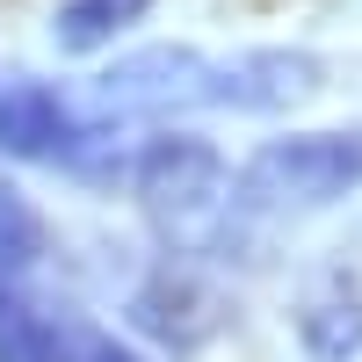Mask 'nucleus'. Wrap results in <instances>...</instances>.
I'll list each match as a JSON object with an SVG mask.
<instances>
[{
  "label": "nucleus",
  "mask_w": 362,
  "mask_h": 362,
  "mask_svg": "<svg viewBox=\"0 0 362 362\" xmlns=\"http://www.w3.org/2000/svg\"><path fill=\"white\" fill-rule=\"evenodd\" d=\"M138 326L145 334H160V341H174V348H196L203 334H210V297L196 290V283H153V290H138Z\"/></svg>",
  "instance_id": "obj_8"
},
{
  "label": "nucleus",
  "mask_w": 362,
  "mask_h": 362,
  "mask_svg": "<svg viewBox=\"0 0 362 362\" xmlns=\"http://www.w3.org/2000/svg\"><path fill=\"white\" fill-rule=\"evenodd\" d=\"M326 87V58L290 51V44H254L232 58H210L203 109H239V116H290Z\"/></svg>",
  "instance_id": "obj_3"
},
{
  "label": "nucleus",
  "mask_w": 362,
  "mask_h": 362,
  "mask_svg": "<svg viewBox=\"0 0 362 362\" xmlns=\"http://www.w3.org/2000/svg\"><path fill=\"white\" fill-rule=\"evenodd\" d=\"M80 362H153V355H145V348H131V341L95 334V341H80Z\"/></svg>",
  "instance_id": "obj_11"
},
{
  "label": "nucleus",
  "mask_w": 362,
  "mask_h": 362,
  "mask_svg": "<svg viewBox=\"0 0 362 362\" xmlns=\"http://www.w3.org/2000/svg\"><path fill=\"white\" fill-rule=\"evenodd\" d=\"M145 8H153V0H58L51 44L73 51V58H95V51H109L124 37L131 22H145Z\"/></svg>",
  "instance_id": "obj_7"
},
{
  "label": "nucleus",
  "mask_w": 362,
  "mask_h": 362,
  "mask_svg": "<svg viewBox=\"0 0 362 362\" xmlns=\"http://www.w3.org/2000/svg\"><path fill=\"white\" fill-rule=\"evenodd\" d=\"M203 80H210V58L196 44H153V51H131L95 80V102L102 116H145V124H167L181 109H203Z\"/></svg>",
  "instance_id": "obj_5"
},
{
  "label": "nucleus",
  "mask_w": 362,
  "mask_h": 362,
  "mask_svg": "<svg viewBox=\"0 0 362 362\" xmlns=\"http://www.w3.org/2000/svg\"><path fill=\"white\" fill-rule=\"evenodd\" d=\"M348 189H362V131H290L239 167V203L261 218L326 210Z\"/></svg>",
  "instance_id": "obj_1"
},
{
  "label": "nucleus",
  "mask_w": 362,
  "mask_h": 362,
  "mask_svg": "<svg viewBox=\"0 0 362 362\" xmlns=\"http://www.w3.org/2000/svg\"><path fill=\"white\" fill-rule=\"evenodd\" d=\"M297 334H305V355L312 362H355L362 355V290L348 276H334L326 290H312L305 312H297Z\"/></svg>",
  "instance_id": "obj_6"
},
{
  "label": "nucleus",
  "mask_w": 362,
  "mask_h": 362,
  "mask_svg": "<svg viewBox=\"0 0 362 362\" xmlns=\"http://www.w3.org/2000/svg\"><path fill=\"white\" fill-rule=\"evenodd\" d=\"M37 254H44V218H37V203L0 181V276L29 268Z\"/></svg>",
  "instance_id": "obj_10"
},
{
  "label": "nucleus",
  "mask_w": 362,
  "mask_h": 362,
  "mask_svg": "<svg viewBox=\"0 0 362 362\" xmlns=\"http://www.w3.org/2000/svg\"><path fill=\"white\" fill-rule=\"evenodd\" d=\"M124 174H131V196L153 210V218H174V225L203 218V210L225 196V160H218V145L196 138V131L145 138L138 153L124 160Z\"/></svg>",
  "instance_id": "obj_4"
},
{
  "label": "nucleus",
  "mask_w": 362,
  "mask_h": 362,
  "mask_svg": "<svg viewBox=\"0 0 362 362\" xmlns=\"http://www.w3.org/2000/svg\"><path fill=\"white\" fill-rule=\"evenodd\" d=\"M0 362H66L58 326L44 319V305L22 297L8 276H0Z\"/></svg>",
  "instance_id": "obj_9"
},
{
  "label": "nucleus",
  "mask_w": 362,
  "mask_h": 362,
  "mask_svg": "<svg viewBox=\"0 0 362 362\" xmlns=\"http://www.w3.org/2000/svg\"><path fill=\"white\" fill-rule=\"evenodd\" d=\"M109 131L87 124V116L44 80H8L0 87V153L8 160H44V167H124V153H109Z\"/></svg>",
  "instance_id": "obj_2"
}]
</instances>
